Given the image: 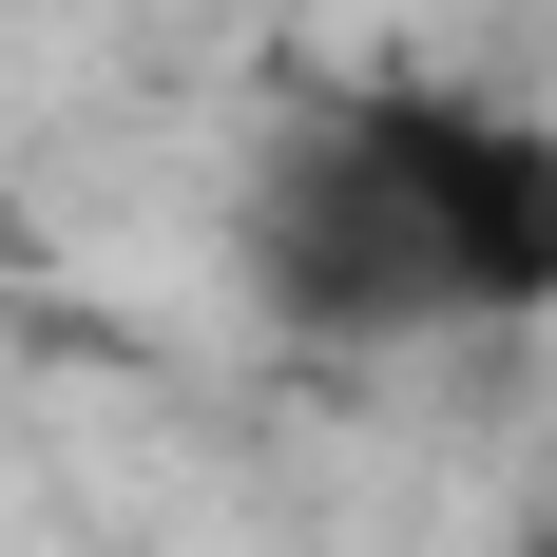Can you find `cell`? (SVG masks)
<instances>
[{"instance_id": "7a4b0ae2", "label": "cell", "mask_w": 557, "mask_h": 557, "mask_svg": "<svg viewBox=\"0 0 557 557\" xmlns=\"http://www.w3.org/2000/svg\"><path fill=\"white\" fill-rule=\"evenodd\" d=\"M404 154H423V212H443L461 327H557V115L404 77Z\"/></svg>"}, {"instance_id": "6da1fadb", "label": "cell", "mask_w": 557, "mask_h": 557, "mask_svg": "<svg viewBox=\"0 0 557 557\" xmlns=\"http://www.w3.org/2000/svg\"><path fill=\"white\" fill-rule=\"evenodd\" d=\"M250 288H270L288 346H443L461 327L443 212H423V154H404V77L270 135V173H250Z\"/></svg>"}, {"instance_id": "3957f363", "label": "cell", "mask_w": 557, "mask_h": 557, "mask_svg": "<svg viewBox=\"0 0 557 557\" xmlns=\"http://www.w3.org/2000/svg\"><path fill=\"white\" fill-rule=\"evenodd\" d=\"M500 557H557V519H519V539H500Z\"/></svg>"}]
</instances>
